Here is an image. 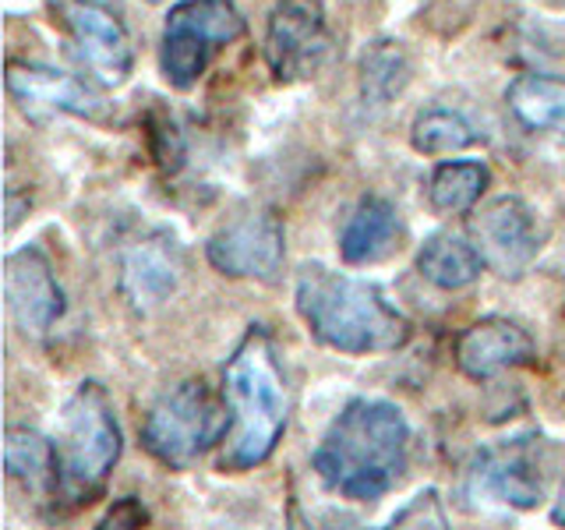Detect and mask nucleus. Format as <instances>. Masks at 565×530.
<instances>
[{
	"label": "nucleus",
	"mask_w": 565,
	"mask_h": 530,
	"mask_svg": "<svg viewBox=\"0 0 565 530\" xmlns=\"http://www.w3.org/2000/svg\"><path fill=\"white\" fill-rule=\"evenodd\" d=\"M297 311L318 343L340 353H388L411 340V322L367 279L305 265L297 273Z\"/></svg>",
	"instance_id": "obj_3"
},
{
	"label": "nucleus",
	"mask_w": 565,
	"mask_h": 530,
	"mask_svg": "<svg viewBox=\"0 0 565 530\" xmlns=\"http://www.w3.org/2000/svg\"><path fill=\"white\" fill-rule=\"evenodd\" d=\"M226 421L220 400L202 379H184L156 396L146 421L141 442L170 470H188L209 453L212 442H223Z\"/></svg>",
	"instance_id": "obj_5"
},
{
	"label": "nucleus",
	"mask_w": 565,
	"mask_h": 530,
	"mask_svg": "<svg viewBox=\"0 0 565 530\" xmlns=\"http://www.w3.org/2000/svg\"><path fill=\"white\" fill-rule=\"evenodd\" d=\"M484 188H488L484 163H477V159H452V163H441L431 173L428 202L438 216H459V212H467L481 202Z\"/></svg>",
	"instance_id": "obj_20"
},
{
	"label": "nucleus",
	"mask_w": 565,
	"mask_h": 530,
	"mask_svg": "<svg viewBox=\"0 0 565 530\" xmlns=\"http://www.w3.org/2000/svg\"><path fill=\"white\" fill-rule=\"evenodd\" d=\"M417 269L420 276L435 283L441 290H463L481 276L484 258L477 252V244H470L459 234H435L424 241L420 255H417Z\"/></svg>",
	"instance_id": "obj_18"
},
{
	"label": "nucleus",
	"mask_w": 565,
	"mask_h": 530,
	"mask_svg": "<svg viewBox=\"0 0 565 530\" xmlns=\"http://www.w3.org/2000/svg\"><path fill=\"white\" fill-rule=\"evenodd\" d=\"M4 467L11 481H22L29 491H46L57 481V453L32 428H8L4 438Z\"/></svg>",
	"instance_id": "obj_19"
},
{
	"label": "nucleus",
	"mask_w": 565,
	"mask_h": 530,
	"mask_svg": "<svg viewBox=\"0 0 565 530\" xmlns=\"http://www.w3.org/2000/svg\"><path fill=\"white\" fill-rule=\"evenodd\" d=\"M411 82V61L399 43H371L361 57V85L364 96L375 103H388Z\"/></svg>",
	"instance_id": "obj_22"
},
{
	"label": "nucleus",
	"mask_w": 565,
	"mask_h": 530,
	"mask_svg": "<svg viewBox=\"0 0 565 530\" xmlns=\"http://www.w3.org/2000/svg\"><path fill=\"white\" fill-rule=\"evenodd\" d=\"M223 403L230 424L223 435L220 467L241 474L265 464L287 432L290 393L276 343L262 326L247 329L237 350L230 353L223 368Z\"/></svg>",
	"instance_id": "obj_2"
},
{
	"label": "nucleus",
	"mask_w": 565,
	"mask_h": 530,
	"mask_svg": "<svg viewBox=\"0 0 565 530\" xmlns=\"http://www.w3.org/2000/svg\"><path fill=\"white\" fill-rule=\"evenodd\" d=\"M53 453H57L53 495L67 509H82L88 502H96L106 491V481H110L120 459L117 411L99 382H82L64 403Z\"/></svg>",
	"instance_id": "obj_4"
},
{
	"label": "nucleus",
	"mask_w": 565,
	"mask_h": 530,
	"mask_svg": "<svg viewBox=\"0 0 565 530\" xmlns=\"http://www.w3.org/2000/svg\"><path fill=\"white\" fill-rule=\"evenodd\" d=\"M470 234L477 241V252H481L484 265L502 279H520L541 247L534 212L516 194H499V199L477 209L470 220Z\"/></svg>",
	"instance_id": "obj_11"
},
{
	"label": "nucleus",
	"mask_w": 565,
	"mask_h": 530,
	"mask_svg": "<svg viewBox=\"0 0 565 530\" xmlns=\"http://www.w3.org/2000/svg\"><path fill=\"white\" fill-rule=\"evenodd\" d=\"M552 520L565 527V485H562V491H558V502H555V509H552Z\"/></svg>",
	"instance_id": "obj_25"
},
{
	"label": "nucleus",
	"mask_w": 565,
	"mask_h": 530,
	"mask_svg": "<svg viewBox=\"0 0 565 530\" xmlns=\"http://www.w3.org/2000/svg\"><path fill=\"white\" fill-rule=\"evenodd\" d=\"M146 520H149V512L141 509L135 499H120V502L103 517V527H141Z\"/></svg>",
	"instance_id": "obj_24"
},
{
	"label": "nucleus",
	"mask_w": 565,
	"mask_h": 530,
	"mask_svg": "<svg viewBox=\"0 0 565 530\" xmlns=\"http://www.w3.org/2000/svg\"><path fill=\"white\" fill-rule=\"evenodd\" d=\"M399 241V216L379 194H367L358 202L353 216L347 220L340 234V255L350 265H371L382 262L385 255H393V247Z\"/></svg>",
	"instance_id": "obj_16"
},
{
	"label": "nucleus",
	"mask_w": 565,
	"mask_h": 530,
	"mask_svg": "<svg viewBox=\"0 0 565 530\" xmlns=\"http://www.w3.org/2000/svg\"><path fill=\"white\" fill-rule=\"evenodd\" d=\"M205 255L223 276L276 283L287 258V230L273 209H247L209 237Z\"/></svg>",
	"instance_id": "obj_9"
},
{
	"label": "nucleus",
	"mask_w": 565,
	"mask_h": 530,
	"mask_svg": "<svg viewBox=\"0 0 565 530\" xmlns=\"http://www.w3.org/2000/svg\"><path fill=\"white\" fill-rule=\"evenodd\" d=\"M505 103L526 131L565 135V78L526 71L509 85Z\"/></svg>",
	"instance_id": "obj_17"
},
{
	"label": "nucleus",
	"mask_w": 565,
	"mask_h": 530,
	"mask_svg": "<svg viewBox=\"0 0 565 530\" xmlns=\"http://www.w3.org/2000/svg\"><path fill=\"white\" fill-rule=\"evenodd\" d=\"M46 8L53 14V22L67 32V40L78 50L85 67L99 82L106 85L128 82L135 64L131 35L128 25L103 0H46Z\"/></svg>",
	"instance_id": "obj_8"
},
{
	"label": "nucleus",
	"mask_w": 565,
	"mask_h": 530,
	"mask_svg": "<svg viewBox=\"0 0 565 530\" xmlns=\"http://www.w3.org/2000/svg\"><path fill=\"white\" fill-rule=\"evenodd\" d=\"M244 35V14L234 0H181L163 25V78L173 88H191L205 75L212 53Z\"/></svg>",
	"instance_id": "obj_6"
},
{
	"label": "nucleus",
	"mask_w": 565,
	"mask_h": 530,
	"mask_svg": "<svg viewBox=\"0 0 565 530\" xmlns=\"http://www.w3.org/2000/svg\"><path fill=\"white\" fill-rule=\"evenodd\" d=\"M332 53V32L318 0H279L265 25V61L279 82H305Z\"/></svg>",
	"instance_id": "obj_10"
},
{
	"label": "nucleus",
	"mask_w": 565,
	"mask_h": 530,
	"mask_svg": "<svg viewBox=\"0 0 565 530\" xmlns=\"http://www.w3.org/2000/svg\"><path fill=\"white\" fill-rule=\"evenodd\" d=\"M8 93L14 103L32 117L71 114L85 120H110V103H106L93 85L64 75V71L40 67V64H11L8 67Z\"/></svg>",
	"instance_id": "obj_13"
},
{
	"label": "nucleus",
	"mask_w": 565,
	"mask_h": 530,
	"mask_svg": "<svg viewBox=\"0 0 565 530\" xmlns=\"http://www.w3.org/2000/svg\"><path fill=\"white\" fill-rule=\"evenodd\" d=\"M411 141L424 156H452V152H463V149L477 146L481 135L473 131V124L463 114L446 110V106H431V110H424L414 120Z\"/></svg>",
	"instance_id": "obj_21"
},
{
	"label": "nucleus",
	"mask_w": 565,
	"mask_h": 530,
	"mask_svg": "<svg viewBox=\"0 0 565 530\" xmlns=\"http://www.w3.org/2000/svg\"><path fill=\"white\" fill-rule=\"evenodd\" d=\"M181 252L167 234H146L120 252V294L135 311H156L181 283Z\"/></svg>",
	"instance_id": "obj_14"
},
{
	"label": "nucleus",
	"mask_w": 565,
	"mask_h": 530,
	"mask_svg": "<svg viewBox=\"0 0 565 530\" xmlns=\"http://www.w3.org/2000/svg\"><path fill=\"white\" fill-rule=\"evenodd\" d=\"M467 488L477 499H491L512 509L541 506L547 491V459L541 435H516L477 449Z\"/></svg>",
	"instance_id": "obj_7"
},
{
	"label": "nucleus",
	"mask_w": 565,
	"mask_h": 530,
	"mask_svg": "<svg viewBox=\"0 0 565 530\" xmlns=\"http://www.w3.org/2000/svg\"><path fill=\"white\" fill-rule=\"evenodd\" d=\"M530 361H534V340L512 318H481V322L459 332L456 340V368L473 382L499 379L502 371H512Z\"/></svg>",
	"instance_id": "obj_15"
},
{
	"label": "nucleus",
	"mask_w": 565,
	"mask_h": 530,
	"mask_svg": "<svg viewBox=\"0 0 565 530\" xmlns=\"http://www.w3.org/2000/svg\"><path fill=\"white\" fill-rule=\"evenodd\" d=\"M4 297L18 332L29 340H43L64 315V290L40 247H22L8 258Z\"/></svg>",
	"instance_id": "obj_12"
},
{
	"label": "nucleus",
	"mask_w": 565,
	"mask_h": 530,
	"mask_svg": "<svg viewBox=\"0 0 565 530\" xmlns=\"http://www.w3.org/2000/svg\"><path fill=\"white\" fill-rule=\"evenodd\" d=\"M411 523H424V527H446V509L438 502V491H420L417 499L399 509L393 517V527H411Z\"/></svg>",
	"instance_id": "obj_23"
},
{
	"label": "nucleus",
	"mask_w": 565,
	"mask_h": 530,
	"mask_svg": "<svg viewBox=\"0 0 565 530\" xmlns=\"http://www.w3.org/2000/svg\"><path fill=\"white\" fill-rule=\"evenodd\" d=\"M411 464V424L388 400H350L311 456L322 485L350 502H375L393 491Z\"/></svg>",
	"instance_id": "obj_1"
}]
</instances>
